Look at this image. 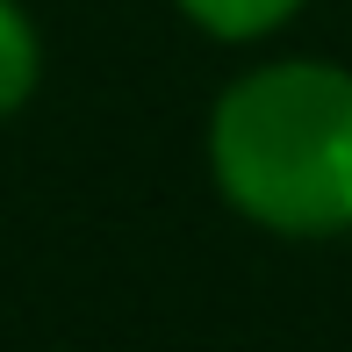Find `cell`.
<instances>
[{"label": "cell", "instance_id": "cell-1", "mask_svg": "<svg viewBox=\"0 0 352 352\" xmlns=\"http://www.w3.org/2000/svg\"><path fill=\"white\" fill-rule=\"evenodd\" d=\"M209 173L237 216L280 237L352 230V72L280 58L209 108Z\"/></svg>", "mask_w": 352, "mask_h": 352}, {"label": "cell", "instance_id": "cell-2", "mask_svg": "<svg viewBox=\"0 0 352 352\" xmlns=\"http://www.w3.org/2000/svg\"><path fill=\"white\" fill-rule=\"evenodd\" d=\"M302 0H180V14L216 43H252V36H274V29L295 14Z\"/></svg>", "mask_w": 352, "mask_h": 352}, {"label": "cell", "instance_id": "cell-3", "mask_svg": "<svg viewBox=\"0 0 352 352\" xmlns=\"http://www.w3.org/2000/svg\"><path fill=\"white\" fill-rule=\"evenodd\" d=\"M36 72H43L36 29H29V14L14 8V0H0V116H14V108L36 94Z\"/></svg>", "mask_w": 352, "mask_h": 352}]
</instances>
